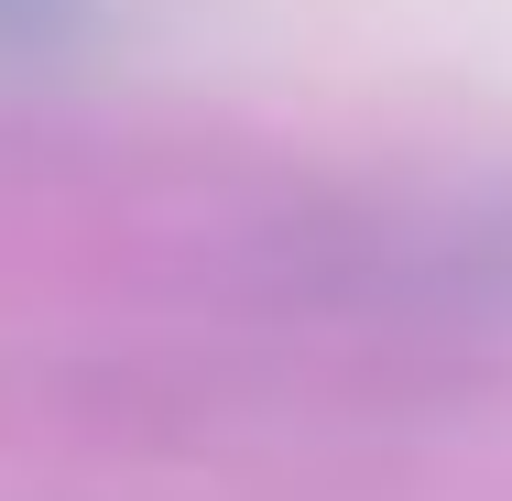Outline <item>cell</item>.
<instances>
[{
  "label": "cell",
  "instance_id": "cell-1",
  "mask_svg": "<svg viewBox=\"0 0 512 501\" xmlns=\"http://www.w3.org/2000/svg\"><path fill=\"white\" fill-rule=\"evenodd\" d=\"M99 0H0V55H55Z\"/></svg>",
  "mask_w": 512,
  "mask_h": 501
},
{
  "label": "cell",
  "instance_id": "cell-2",
  "mask_svg": "<svg viewBox=\"0 0 512 501\" xmlns=\"http://www.w3.org/2000/svg\"><path fill=\"white\" fill-rule=\"evenodd\" d=\"M469 284H480L491 305H512V218H491V229L469 240Z\"/></svg>",
  "mask_w": 512,
  "mask_h": 501
}]
</instances>
